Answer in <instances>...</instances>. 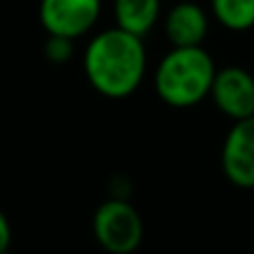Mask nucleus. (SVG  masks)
<instances>
[{
    "label": "nucleus",
    "instance_id": "nucleus-8",
    "mask_svg": "<svg viewBox=\"0 0 254 254\" xmlns=\"http://www.w3.org/2000/svg\"><path fill=\"white\" fill-rule=\"evenodd\" d=\"M113 14H115V27L144 39L158 25L162 2L160 0H115Z\"/></svg>",
    "mask_w": 254,
    "mask_h": 254
},
{
    "label": "nucleus",
    "instance_id": "nucleus-10",
    "mask_svg": "<svg viewBox=\"0 0 254 254\" xmlns=\"http://www.w3.org/2000/svg\"><path fill=\"white\" fill-rule=\"evenodd\" d=\"M74 52V41L63 39V36H48L45 41V57L52 63H65L70 61Z\"/></svg>",
    "mask_w": 254,
    "mask_h": 254
},
{
    "label": "nucleus",
    "instance_id": "nucleus-5",
    "mask_svg": "<svg viewBox=\"0 0 254 254\" xmlns=\"http://www.w3.org/2000/svg\"><path fill=\"white\" fill-rule=\"evenodd\" d=\"M209 97L232 122L254 117V77L245 67L227 65L216 70Z\"/></svg>",
    "mask_w": 254,
    "mask_h": 254
},
{
    "label": "nucleus",
    "instance_id": "nucleus-7",
    "mask_svg": "<svg viewBox=\"0 0 254 254\" xmlns=\"http://www.w3.org/2000/svg\"><path fill=\"white\" fill-rule=\"evenodd\" d=\"M207 32H209V16L198 2L191 0L176 2L164 16V34L171 48L202 45Z\"/></svg>",
    "mask_w": 254,
    "mask_h": 254
},
{
    "label": "nucleus",
    "instance_id": "nucleus-3",
    "mask_svg": "<svg viewBox=\"0 0 254 254\" xmlns=\"http://www.w3.org/2000/svg\"><path fill=\"white\" fill-rule=\"evenodd\" d=\"M92 234L106 252L133 254L144 239L142 216L126 198L111 196L92 216Z\"/></svg>",
    "mask_w": 254,
    "mask_h": 254
},
{
    "label": "nucleus",
    "instance_id": "nucleus-9",
    "mask_svg": "<svg viewBox=\"0 0 254 254\" xmlns=\"http://www.w3.org/2000/svg\"><path fill=\"white\" fill-rule=\"evenodd\" d=\"M211 16L230 32L254 27V0H209Z\"/></svg>",
    "mask_w": 254,
    "mask_h": 254
},
{
    "label": "nucleus",
    "instance_id": "nucleus-11",
    "mask_svg": "<svg viewBox=\"0 0 254 254\" xmlns=\"http://www.w3.org/2000/svg\"><path fill=\"white\" fill-rule=\"evenodd\" d=\"M9 245H11V225L7 221L5 211L0 209V254L9 252Z\"/></svg>",
    "mask_w": 254,
    "mask_h": 254
},
{
    "label": "nucleus",
    "instance_id": "nucleus-2",
    "mask_svg": "<svg viewBox=\"0 0 254 254\" xmlns=\"http://www.w3.org/2000/svg\"><path fill=\"white\" fill-rule=\"evenodd\" d=\"M216 63L202 45L171 48L153 74L155 95L171 108H191L209 97Z\"/></svg>",
    "mask_w": 254,
    "mask_h": 254
},
{
    "label": "nucleus",
    "instance_id": "nucleus-4",
    "mask_svg": "<svg viewBox=\"0 0 254 254\" xmlns=\"http://www.w3.org/2000/svg\"><path fill=\"white\" fill-rule=\"evenodd\" d=\"M101 16V0H41L39 20L48 36L77 41L92 32Z\"/></svg>",
    "mask_w": 254,
    "mask_h": 254
},
{
    "label": "nucleus",
    "instance_id": "nucleus-1",
    "mask_svg": "<svg viewBox=\"0 0 254 254\" xmlns=\"http://www.w3.org/2000/svg\"><path fill=\"white\" fill-rule=\"evenodd\" d=\"M83 74L106 99H126L144 81V39L120 27L95 34L83 50Z\"/></svg>",
    "mask_w": 254,
    "mask_h": 254
},
{
    "label": "nucleus",
    "instance_id": "nucleus-6",
    "mask_svg": "<svg viewBox=\"0 0 254 254\" xmlns=\"http://www.w3.org/2000/svg\"><path fill=\"white\" fill-rule=\"evenodd\" d=\"M221 164L234 187L254 189V117L234 122L223 142Z\"/></svg>",
    "mask_w": 254,
    "mask_h": 254
}]
</instances>
